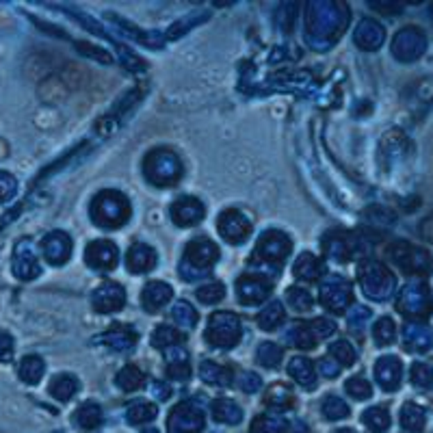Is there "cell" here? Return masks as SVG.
I'll return each mask as SVG.
<instances>
[{
  "instance_id": "cell-1",
  "label": "cell",
  "mask_w": 433,
  "mask_h": 433,
  "mask_svg": "<svg viewBox=\"0 0 433 433\" xmlns=\"http://www.w3.org/2000/svg\"><path fill=\"white\" fill-rule=\"evenodd\" d=\"M349 22V11L338 3H312L305 11V37L310 46L323 48L334 44Z\"/></svg>"
},
{
  "instance_id": "cell-2",
  "label": "cell",
  "mask_w": 433,
  "mask_h": 433,
  "mask_svg": "<svg viewBox=\"0 0 433 433\" xmlns=\"http://www.w3.org/2000/svg\"><path fill=\"white\" fill-rule=\"evenodd\" d=\"M130 212H133V208H130L128 197L119 191H113V189H106V191L98 193L94 204H92L94 223L100 228H106V230L124 226L130 219Z\"/></svg>"
},
{
  "instance_id": "cell-3",
  "label": "cell",
  "mask_w": 433,
  "mask_h": 433,
  "mask_svg": "<svg viewBox=\"0 0 433 433\" xmlns=\"http://www.w3.org/2000/svg\"><path fill=\"white\" fill-rule=\"evenodd\" d=\"M143 169H146V178L156 187H171L182 178V162H180L176 152L167 148L152 150L146 156V167Z\"/></svg>"
},
{
  "instance_id": "cell-4",
  "label": "cell",
  "mask_w": 433,
  "mask_h": 433,
  "mask_svg": "<svg viewBox=\"0 0 433 433\" xmlns=\"http://www.w3.org/2000/svg\"><path fill=\"white\" fill-rule=\"evenodd\" d=\"M357 278L359 284H362V291L371 299H388L394 291V275L384 264L375 260H366L359 264Z\"/></svg>"
},
{
  "instance_id": "cell-5",
  "label": "cell",
  "mask_w": 433,
  "mask_h": 433,
  "mask_svg": "<svg viewBox=\"0 0 433 433\" xmlns=\"http://www.w3.org/2000/svg\"><path fill=\"white\" fill-rule=\"evenodd\" d=\"M241 334H243L241 321L232 312L212 314L206 328V340L212 347H219V349H232L234 345H239Z\"/></svg>"
},
{
  "instance_id": "cell-6",
  "label": "cell",
  "mask_w": 433,
  "mask_h": 433,
  "mask_svg": "<svg viewBox=\"0 0 433 433\" xmlns=\"http://www.w3.org/2000/svg\"><path fill=\"white\" fill-rule=\"evenodd\" d=\"M336 332V325L328 319H314V321H301L295 323L286 334V340L297 349H314L321 338H328Z\"/></svg>"
},
{
  "instance_id": "cell-7",
  "label": "cell",
  "mask_w": 433,
  "mask_h": 433,
  "mask_svg": "<svg viewBox=\"0 0 433 433\" xmlns=\"http://www.w3.org/2000/svg\"><path fill=\"white\" fill-rule=\"evenodd\" d=\"M390 258L396 266H401L407 273H429L433 266V260L425 249L403 241L390 247Z\"/></svg>"
},
{
  "instance_id": "cell-8",
  "label": "cell",
  "mask_w": 433,
  "mask_h": 433,
  "mask_svg": "<svg viewBox=\"0 0 433 433\" xmlns=\"http://www.w3.org/2000/svg\"><path fill=\"white\" fill-rule=\"evenodd\" d=\"M291 254V239L278 230H269L258 239L256 245V260L266 264H282L286 256Z\"/></svg>"
},
{
  "instance_id": "cell-9",
  "label": "cell",
  "mask_w": 433,
  "mask_h": 433,
  "mask_svg": "<svg viewBox=\"0 0 433 433\" xmlns=\"http://www.w3.org/2000/svg\"><path fill=\"white\" fill-rule=\"evenodd\" d=\"M425 48H427L425 33L421 28H414V26H407V28L399 31L396 33L394 42H392V54L403 63L418 59L421 54L425 52Z\"/></svg>"
},
{
  "instance_id": "cell-10",
  "label": "cell",
  "mask_w": 433,
  "mask_h": 433,
  "mask_svg": "<svg viewBox=\"0 0 433 433\" xmlns=\"http://www.w3.org/2000/svg\"><path fill=\"white\" fill-rule=\"evenodd\" d=\"M271 295V282L260 273H245L237 282V297L245 305H256L266 301Z\"/></svg>"
},
{
  "instance_id": "cell-11",
  "label": "cell",
  "mask_w": 433,
  "mask_h": 433,
  "mask_svg": "<svg viewBox=\"0 0 433 433\" xmlns=\"http://www.w3.org/2000/svg\"><path fill=\"white\" fill-rule=\"evenodd\" d=\"M216 228H219L221 237L232 245L245 243L251 234V221L239 210H226L216 221Z\"/></svg>"
},
{
  "instance_id": "cell-12",
  "label": "cell",
  "mask_w": 433,
  "mask_h": 433,
  "mask_svg": "<svg viewBox=\"0 0 433 433\" xmlns=\"http://www.w3.org/2000/svg\"><path fill=\"white\" fill-rule=\"evenodd\" d=\"M185 258H187V266L191 269H197V273H206V269L212 266L216 262V258H219V249H216V245L204 237L200 239H193L189 245H187V251H185ZM185 266V264H182Z\"/></svg>"
},
{
  "instance_id": "cell-13",
  "label": "cell",
  "mask_w": 433,
  "mask_h": 433,
  "mask_svg": "<svg viewBox=\"0 0 433 433\" xmlns=\"http://www.w3.org/2000/svg\"><path fill=\"white\" fill-rule=\"evenodd\" d=\"M351 299H353V291L345 280L330 278L321 286V301L332 312H342L351 303Z\"/></svg>"
},
{
  "instance_id": "cell-14",
  "label": "cell",
  "mask_w": 433,
  "mask_h": 433,
  "mask_svg": "<svg viewBox=\"0 0 433 433\" xmlns=\"http://www.w3.org/2000/svg\"><path fill=\"white\" fill-rule=\"evenodd\" d=\"M323 247H325V254H328L330 258H334L338 262H345L357 254L359 239L349 237L347 232H330L328 237L323 239Z\"/></svg>"
},
{
  "instance_id": "cell-15",
  "label": "cell",
  "mask_w": 433,
  "mask_h": 433,
  "mask_svg": "<svg viewBox=\"0 0 433 433\" xmlns=\"http://www.w3.org/2000/svg\"><path fill=\"white\" fill-rule=\"evenodd\" d=\"M169 425L176 433H200L204 429V414L191 403H182L171 411Z\"/></svg>"
},
{
  "instance_id": "cell-16",
  "label": "cell",
  "mask_w": 433,
  "mask_h": 433,
  "mask_svg": "<svg viewBox=\"0 0 433 433\" xmlns=\"http://www.w3.org/2000/svg\"><path fill=\"white\" fill-rule=\"evenodd\" d=\"M171 219L180 228L197 226L204 219V206L195 197H180V200L171 204Z\"/></svg>"
},
{
  "instance_id": "cell-17",
  "label": "cell",
  "mask_w": 433,
  "mask_h": 433,
  "mask_svg": "<svg viewBox=\"0 0 433 433\" xmlns=\"http://www.w3.org/2000/svg\"><path fill=\"white\" fill-rule=\"evenodd\" d=\"M92 303L94 308L102 314H108V312H117L124 308L126 303V293L119 284H102L98 286L94 295H92Z\"/></svg>"
},
{
  "instance_id": "cell-18",
  "label": "cell",
  "mask_w": 433,
  "mask_h": 433,
  "mask_svg": "<svg viewBox=\"0 0 433 433\" xmlns=\"http://www.w3.org/2000/svg\"><path fill=\"white\" fill-rule=\"evenodd\" d=\"M87 264L98 271H111L117 264V245L111 241H94L87 247Z\"/></svg>"
},
{
  "instance_id": "cell-19",
  "label": "cell",
  "mask_w": 433,
  "mask_h": 433,
  "mask_svg": "<svg viewBox=\"0 0 433 433\" xmlns=\"http://www.w3.org/2000/svg\"><path fill=\"white\" fill-rule=\"evenodd\" d=\"M375 377H377V384L384 390L388 392L396 390L401 384V359L394 355L379 357L375 364Z\"/></svg>"
},
{
  "instance_id": "cell-20",
  "label": "cell",
  "mask_w": 433,
  "mask_h": 433,
  "mask_svg": "<svg viewBox=\"0 0 433 433\" xmlns=\"http://www.w3.org/2000/svg\"><path fill=\"white\" fill-rule=\"evenodd\" d=\"M429 308V295L423 284H407L399 299V310L405 314H423Z\"/></svg>"
},
{
  "instance_id": "cell-21",
  "label": "cell",
  "mask_w": 433,
  "mask_h": 433,
  "mask_svg": "<svg viewBox=\"0 0 433 433\" xmlns=\"http://www.w3.org/2000/svg\"><path fill=\"white\" fill-rule=\"evenodd\" d=\"M71 254V241L65 232H52L44 239V256L50 264H63Z\"/></svg>"
},
{
  "instance_id": "cell-22",
  "label": "cell",
  "mask_w": 433,
  "mask_h": 433,
  "mask_svg": "<svg viewBox=\"0 0 433 433\" xmlns=\"http://www.w3.org/2000/svg\"><path fill=\"white\" fill-rule=\"evenodd\" d=\"M171 297H173V291H171L169 284L150 282V284H146V288H143V293H141V303H143V308H146L148 312H156Z\"/></svg>"
},
{
  "instance_id": "cell-23",
  "label": "cell",
  "mask_w": 433,
  "mask_h": 433,
  "mask_svg": "<svg viewBox=\"0 0 433 433\" xmlns=\"http://www.w3.org/2000/svg\"><path fill=\"white\" fill-rule=\"evenodd\" d=\"M384 37H386L384 28L379 26L375 20H368V17L359 22L357 28H355V44L362 50H377L379 46L384 44Z\"/></svg>"
},
{
  "instance_id": "cell-24",
  "label": "cell",
  "mask_w": 433,
  "mask_h": 433,
  "mask_svg": "<svg viewBox=\"0 0 433 433\" xmlns=\"http://www.w3.org/2000/svg\"><path fill=\"white\" fill-rule=\"evenodd\" d=\"M126 264H128L130 273H143V271H152L156 264V254L154 249L148 245H133L128 249V256H126Z\"/></svg>"
},
{
  "instance_id": "cell-25",
  "label": "cell",
  "mask_w": 433,
  "mask_h": 433,
  "mask_svg": "<svg viewBox=\"0 0 433 433\" xmlns=\"http://www.w3.org/2000/svg\"><path fill=\"white\" fill-rule=\"evenodd\" d=\"M288 373H291V377L295 379L299 386H303V388L312 390L316 386L314 364L305 355H295L291 362H288Z\"/></svg>"
},
{
  "instance_id": "cell-26",
  "label": "cell",
  "mask_w": 433,
  "mask_h": 433,
  "mask_svg": "<svg viewBox=\"0 0 433 433\" xmlns=\"http://www.w3.org/2000/svg\"><path fill=\"white\" fill-rule=\"evenodd\" d=\"M98 342H102V345L111 347L115 351H128L135 347L137 342V334L130 330V328H115L111 332H106L102 336H98Z\"/></svg>"
},
{
  "instance_id": "cell-27",
  "label": "cell",
  "mask_w": 433,
  "mask_h": 433,
  "mask_svg": "<svg viewBox=\"0 0 433 433\" xmlns=\"http://www.w3.org/2000/svg\"><path fill=\"white\" fill-rule=\"evenodd\" d=\"M403 336H405V347L411 349V351H425V349L431 347V342H433L429 328L423 323H407Z\"/></svg>"
},
{
  "instance_id": "cell-28",
  "label": "cell",
  "mask_w": 433,
  "mask_h": 433,
  "mask_svg": "<svg viewBox=\"0 0 433 433\" xmlns=\"http://www.w3.org/2000/svg\"><path fill=\"white\" fill-rule=\"evenodd\" d=\"M323 262L314 254H301L295 262V275L303 282H316L323 275Z\"/></svg>"
},
{
  "instance_id": "cell-29",
  "label": "cell",
  "mask_w": 433,
  "mask_h": 433,
  "mask_svg": "<svg viewBox=\"0 0 433 433\" xmlns=\"http://www.w3.org/2000/svg\"><path fill=\"white\" fill-rule=\"evenodd\" d=\"M15 273L24 278V280H31L35 275H40V264L35 260L31 247L26 249V243H22L17 247V254H15Z\"/></svg>"
},
{
  "instance_id": "cell-30",
  "label": "cell",
  "mask_w": 433,
  "mask_h": 433,
  "mask_svg": "<svg viewBox=\"0 0 433 433\" xmlns=\"http://www.w3.org/2000/svg\"><path fill=\"white\" fill-rule=\"evenodd\" d=\"M425 418H427V414L421 405L405 403V407L401 409V425L407 433H423Z\"/></svg>"
},
{
  "instance_id": "cell-31",
  "label": "cell",
  "mask_w": 433,
  "mask_h": 433,
  "mask_svg": "<svg viewBox=\"0 0 433 433\" xmlns=\"http://www.w3.org/2000/svg\"><path fill=\"white\" fill-rule=\"evenodd\" d=\"M115 384L124 390V392H135V390H141L146 386V375H143L137 366L128 364L124 366L117 377H115Z\"/></svg>"
},
{
  "instance_id": "cell-32",
  "label": "cell",
  "mask_w": 433,
  "mask_h": 433,
  "mask_svg": "<svg viewBox=\"0 0 433 433\" xmlns=\"http://www.w3.org/2000/svg\"><path fill=\"white\" fill-rule=\"evenodd\" d=\"M200 375L206 384L210 386H230L232 384V373L230 368L221 366V364H214V362H202L200 366Z\"/></svg>"
},
{
  "instance_id": "cell-33",
  "label": "cell",
  "mask_w": 433,
  "mask_h": 433,
  "mask_svg": "<svg viewBox=\"0 0 433 433\" xmlns=\"http://www.w3.org/2000/svg\"><path fill=\"white\" fill-rule=\"evenodd\" d=\"M212 416L219 423H228V425H237L243 418V411L237 403H232L230 399H219L212 403Z\"/></svg>"
},
{
  "instance_id": "cell-34",
  "label": "cell",
  "mask_w": 433,
  "mask_h": 433,
  "mask_svg": "<svg viewBox=\"0 0 433 433\" xmlns=\"http://www.w3.org/2000/svg\"><path fill=\"white\" fill-rule=\"evenodd\" d=\"M76 390H78V382H76V377H71V375H59V377H54L50 384V394L59 401H69L71 396L76 394Z\"/></svg>"
},
{
  "instance_id": "cell-35",
  "label": "cell",
  "mask_w": 433,
  "mask_h": 433,
  "mask_svg": "<svg viewBox=\"0 0 433 433\" xmlns=\"http://www.w3.org/2000/svg\"><path fill=\"white\" fill-rule=\"evenodd\" d=\"M182 340H185L182 332L173 330L171 325H160V328H156V332L152 336V345L156 349H171V347H178Z\"/></svg>"
},
{
  "instance_id": "cell-36",
  "label": "cell",
  "mask_w": 433,
  "mask_h": 433,
  "mask_svg": "<svg viewBox=\"0 0 433 433\" xmlns=\"http://www.w3.org/2000/svg\"><path fill=\"white\" fill-rule=\"evenodd\" d=\"M284 316H286L284 305H282L280 301H271V303L266 305V308L258 314V325H260L262 330L271 332V330L280 328L282 321H284Z\"/></svg>"
},
{
  "instance_id": "cell-37",
  "label": "cell",
  "mask_w": 433,
  "mask_h": 433,
  "mask_svg": "<svg viewBox=\"0 0 433 433\" xmlns=\"http://www.w3.org/2000/svg\"><path fill=\"white\" fill-rule=\"evenodd\" d=\"M362 421L373 433H384L390 427V414L386 407H371L364 411Z\"/></svg>"
},
{
  "instance_id": "cell-38",
  "label": "cell",
  "mask_w": 433,
  "mask_h": 433,
  "mask_svg": "<svg viewBox=\"0 0 433 433\" xmlns=\"http://www.w3.org/2000/svg\"><path fill=\"white\" fill-rule=\"evenodd\" d=\"M171 355H169V362H167V373L169 377L173 379H187L189 377V362H187V353L180 351V349H167Z\"/></svg>"
},
{
  "instance_id": "cell-39",
  "label": "cell",
  "mask_w": 433,
  "mask_h": 433,
  "mask_svg": "<svg viewBox=\"0 0 433 433\" xmlns=\"http://www.w3.org/2000/svg\"><path fill=\"white\" fill-rule=\"evenodd\" d=\"M258 362L264 368H278L282 362V349L275 345V342H262L258 347Z\"/></svg>"
},
{
  "instance_id": "cell-40",
  "label": "cell",
  "mask_w": 433,
  "mask_h": 433,
  "mask_svg": "<svg viewBox=\"0 0 433 433\" xmlns=\"http://www.w3.org/2000/svg\"><path fill=\"white\" fill-rule=\"evenodd\" d=\"M330 355L338 366H351L355 362V351L347 340H338L330 347Z\"/></svg>"
},
{
  "instance_id": "cell-41",
  "label": "cell",
  "mask_w": 433,
  "mask_h": 433,
  "mask_svg": "<svg viewBox=\"0 0 433 433\" xmlns=\"http://www.w3.org/2000/svg\"><path fill=\"white\" fill-rule=\"evenodd\" d=\"M173 321L178 325H182V328L191 330L197 325V312L189 301H178L173 305Z\"/></svg>"
},
{
  "instance_id": "cell-42",
  "label": "cell",
  "mask_w": 433,
  "mask_h": 433,
  "mask_svg": "<svg viewBox=\"0 0 433 433\" xmlns=\"http://www.w3.org/2000/svg\"><path fill=\"white\" fill-rule=\"evenodd\" d=\"M42 373H44V362L35 355H28L20 366V377L26 384H37L42 379Z\"/></svg>"
},
{
  "instance_id": "cell-43",
  "label": "cell",
  "mask_w": 433,
  "mask_h": 433,
  "mask_svg": "<svg viewBox=\"0 0 433 433\" xmlns=\"http://www.w3.org/2000/svg\"><path fill=\"white\" fill-rule=\"evenodd\" d=\"M286 299H288V303H291L297 312H305V310H310V308H312V297H310V293L305 291V288H301V286L288 288V291H286Z\"/></svg>"
},
{
  "instance_id": "cell-44",
  "label": "cell",
  "mask_w": 433,
  "mask_h": 433,
  "mask_svg": "<svg viewBox=\"0 0 433 433\" xmlns=\"http://www.w3.org/2000/svg\"><path fill=\"white\" fill-rule=\"evenodd\" d=\"M323 414H325V418H330V421H340L349 416V407L345 401L338 399V396H328V399L323 401Z\"/></svg>"
},
{
  "instance_id": "cell-45",
  "label": "cell",
  "mask_w": 433,
  "mask_h": 433,
  "mask_svg": "<svg viewBox=\"0 0 433 433\" xmlns=\"http://www.w3.org/2000/svg\"><path fill=\"white\" fill-rule=\"evenodd\" d=\"M74 421H76L80 427H85V429H92V427H96V425L102 421V411H100V407H98V405H94V403H87V405H83V407L76 411Z\"/></svg>"
},
{
  "instance_id": "cell-46",
  "label": "cell",
  "mask_w": 433,
  "mask_h": 433,
  "mask_svg": "<svg viewBox=\"0 0 433 433\" xmlns=\"http://www.w3.org/2000/svg\"><path fill=\"white\" fill-rule=\"evenodd\" d=\"M411 384L416 388H421V390L433 388V368L429 364L416 362L411 366Z\"/></svg>"
},
{
  "instance_id": "cell-47",
  "label": "cell",
  "mask_w": 433,
  "mask_h": 433,
  "mask_svg": "<svg viewBox=\"0 0 433 433\" xmlns=\"http://www.w3.org/2000/svg\"><path fill=\"white\" fill-rule=\"evenodd\" d=\"M154 416H156V407L148 401H139V403L130 405V409H128V418L135 425H143V423L152 421Z\"/></svg>"
},
{
  "instance_id": "cell-48",
  "label": "cell",
  "mask_w": 433,
  "mask_h": 433,
  "mask_svg": "<svg viewBox=\"0 0 433 433\" xmlns=\"http://www.w3.org/2000/svg\"><path fill=\"white\" fill-rule=\"evenodd\" d=\"M394 332H396V330H394V323H392L388 316L379 319V321L375 323V330H373L377 345L386 347V345H390V342H394Z\"/></svg>"
},
{
  "instance_id": "cell-49",
  "label": "cell",
  "mask_w": 433,
  "mask_h": 433,
  "mask_svg": "<svg viewBox=\"0 0 433 433\" xmlns=\"http://www.w3.org/2000/svg\"><path fill=\"white\" fill-rule=\"evenodd\" d=\"M197 299H200L202 303H206V305H212V303H216V301H221L223 299V295H226V288H223V284H219V282H214V284H206V286H202V288H197Z\"/></svg>"
},
{
  "instance_id": "cell-50",
  "label": "cell",
  "mask_w": 433,
  "mask_h": 433,
  "mask_svg": "<svg viewBox=\"0 0 433 433\" xmlns=\"http://www.w3.org/2000/svg\"><path fill=\"white\" fill-rule=\"evenodd\" d=\"M345 388H347V392L353 396V399H357V401H364V399H368V396L373 394L371 384L366 382L364 377H351L349 382L345 384Z\"/></svg>"
},
{
  "instance_id": "cell-51",
  "label": "cell",
  "mask_w": 433,
  "mask_h": 433,
  "mask_svg": "<svg viewBox=\"0 0 433 433\" xmlns=\"http://www.w3.org/2000/svg\"><path fill=\"white\" fill-rule=\"evenodd\" d=\"M269 403L275 405L278 409H286L288 405L293 403V394H291V388H286L282 384L273 386L269 392Z\"/></svg>"
},
{
  "instance_id": "cell-52",
  "label": "cell",
  "mask_w": 433,
  "mask_h": 433,
  "mask_svg": "<svg viewBox=\"0 0 433 433\" xmlns=\"http://www.w3.org/2000/svg\"><path fill=\"white\" fill-rule=\"evenodd\" d=\"M80 52H85V54H89V57H96V59H102V63H111L113 59H111V54L108 52H104L102 48H94V46H89V44H85V42H80L78 46H76Z\"/></svg>"
},
{
  "instance_id": "cell-53",
  "label": "cell",
  "mask_w": 433,
  "mask_h": 433,
  "mask_svg": "<svg viewBox=\"0 0 433 433\" xmlns=\"http://www.w3.org/2000/svg\"><path fill=\"white\" fill-rule=\"evenodd\" d=\"M260 386H262V382H260L258 375H254V373H243L241 375V388L245 392H258Z\"/></svg>"
},
{
  "instance_id": "cell-54",
  "label": "cell",
  "mask_w": 433,
  "mask_h": 433,
  "mask_svg": "<svg viewBox=\"0 0 433 433\" xmlns=\"http://www.w3.org/2000/svg\"><path fill=\"white\" fill-rule=\"evenodd\" d=\"M15 191V180L7 173H0V202H5V197L13 195Z\"/></svg>"
},
{
  "instance_id": "cell-55",
  "label": "cell",
  "mask_w": 433,
  "mask_h": 433,
  "mask_svg": "<svg viewBox=\"0 0 433 433\" xmlns=\"http://www.w3.org/2000/svg\"><path fill=\"white\" fill-rule=\"evenodd\" d=\"M371 316V312L366 310V308H355L353 312H351V316H349V325L355 330V328H362L364 325V321L362 319H368Z\"/></svg>"
},
{
  "instance_id": "cell-56",
  "label": "cell",
  "mask_w": 433,
  "mask_h": 433,
  "mask_svg": "<svg viewBox=\"0 0 433 433\" xmlns=\"http://www.w3.org/2000/svg\"><path fill=\"white\" fill-rule=\"evenodd\" d=\"M321 371H323V375L325 377H336V373L340 371V366L334 362V359L332 357H325V359H321Z\"/></svg>"
},
{
  "instance_id": "cell-57",
  "label": "cell",
  "mask_w": 433,
  "mask_h": 433,
  "mask_svg": "<svg viewBox=\"0 0 433 433\" xmlns=\"http://www.w3.org/2000/svg\"><path fill=\"white\" fill-rule=\"evenodd\" d=\"M11 347H13L11 338H9V336H5V334H0V359H7V357H9Z\"/></svg>"
},
{
  "instance_id": "cell-58",
  "label": "cell",
  "mask_w": 433,
  "mask_h": 433,
  "mask_svg": "<svg viewBox=\"0 0 433 433\" xmlns=\"http://www.w3.org/2000/svg\"><path fill=\"white\" fill-rule=\"evenodd\" d=\"M336 433H353L351 429H340V431H336Z\"/></svg>"
},
{
  "instance_id": "cell-59",
  "label": "cell",
  "mask_w": 433,
  "mask_h": 433,
  "mask_svg": "<svg viewBox=\"0 0 433 433\" xmlns=\"http://www.w3.org/2000/svg\"><path fill=\"white\" fill-rule=\"evenodd\" d=\"M431 17H433V7H431Z\"/></svg>"
},
{
  "instance_id": "cell-60",
  "label": "cell",
  "mask_w": 433,
  "mask_h": 433,
  "mask_svg": "<svg viewBox=\"0 0 433 433\" xmlns=\"http://www.w3.org/2000/svg\"><path fill=\"white\" fill-rule=\"evenodd\" d=\"M146 433H156V431H146Z\"/></svg>"
}]
</instances>
